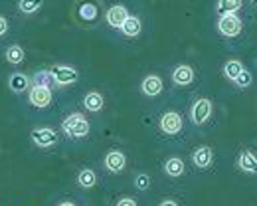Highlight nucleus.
I'll return each instance as SVG.
<instances>
[{
  "instance_id": "1",
  "label": "nucleus",
  "mask_w": 257,
  "mask_h": 206,
  "mask_svg": "<svg viewBox=\"0 0 257 206\" xmlns=\"http://www.w3.org/2000/svg\"><path fill=\"white\" fill-rule=\"evenodd\" d=\"M233 167L235 171L257 178V145L255 143H245L239 145L235 155H233Z\"/></svg>"
},
{
  "instance_id": "2",
  "label": "nucleus",
  "mask_w": 257,
  "mask_h": 206,
  "mask_svg": "<svg viewBox=\"0 0 257 206\" xmlns=\"http://www.w3.org/2000/svg\"><path fill=\"white\" fill-rule=\"evenodd\" d=\"M214 115H216V105L208 95H198L190 105V121L194 127H208Z\"/></svg>"
},
{
  "instance_id": "3",
  "label": "nucleus",
  "mask_w": 257,
  "mask_h": 206,
  "mask_svg": "<svg viewBox=\"0 0 257 206\" xmlns=\"http://www.w3.org/2000/svg\"><path fill=\"white\" fill-rule=\"evenodd\" d=\"M62 129H64V133L67 137L83 139L89 135V129H91V127H89V121L85 119L83 113H71V115H67L64 119Z\"/></svg>"
},
{
  "instance_id": "4",
  "label": "nucleus",
  "mask_w": 257,
  "mask_h": 206,
  "mask_svg": "<svg viewBox=\"0 0 257 206\" xmlns=\"http://www.w3.org/2000/svg\"><path fill=\"white\" fill-rule=\"evenodd\" d=\"M216 30L218 34L224 36L225 40H233L243 32V20L237 14H225V16H218L216 22Z\"/></svg>"
},
{
  "instance_id": "5",
  "label": "nucleus",
  "mask_w": 257,
  "mask_h": 206,
  "mask_svg": "<svg viewBox=\"0 0 257 206\" xmlns=\"http://www.w3.org/2000/svg\"><path fill=\"white\" fill-rule=\"evenodd\" d=\"M190 163L198 171H212L216 165V153L210 145H198L190 153Z\"/></svg>"
},
{
  "instance_id": "6",
  "label": "nucleus",
  "mask_w": 257,
  "mask_h": 206,
  "mask_svg": "<svg viewBox=\"0 0 257 206\" xmlns=\"http://www.w3.org/2000/svg\"><path fill=\"white\" fill-rule=\"evenodd\" d=\"M159 129L168 137H176L184 129V117L178 111H164L159 119Z\"/></svg>"
},
{
  "instance_id": "7",
  "label": "nucleus",
  "mask_w": 257,
  "mask_h": 206,
  "mask_svg": "<svg viewBox=\"0 0 257 206\" xmlns=\"http://www.w3.org/2000/svg\"><path fill=\"white\" fill-rule=\"evenodd\" d=\"M30 139H32L34 145L40 147V149H50V147L60 143L58 131L52 129V127H38V129H34L32 133H30Z\"/></svg>"
},
{
  "instance_id": "8",
  "label": "nucleus",
  "mask_w": 257,
  "mask_h": 206,
  "mask_svg": "<svg viewBox=\"0 0 257 206\" xmlns=\"http://www.w3.org/2000/svg\"><path fill=\"white\" fill-rule=\"evenodd\" d=\"M50 73L56 81V85H71L79 79V71L73 66H65V64H56L50 68Z\"/></svg>"
},
{
  "instance_id": "9",
  "label": "nucleus",
  "mask_w": 257,
  "mask_h": 206,
  "mask_svg": "<svg viewBox=\"0 0 257 206\" xmlns=\"http://www.w3.org/2000/svg\"><path fill=\"white\" fill-rule=\"evenodd\" d=\"M103 165H105V169H107L109 172L117 174V172L125 171V167H127V157H125V153H123V151L113 149V151H109V153L105 155Z\"/></svg>"
},
{
  "instance_id": "10",
  "label": "nucleus",
  "mask_w": 257,
  "mask_h": 206,
  "mask_svg": "<svg viewBox=\"0 0 257 206\" xmlns=\"http://www.w3.org/2000/svg\"><path fill=\"white\" fill-rule=\"evenodd\" d=\"M28 99H30V103H32L34 107H38V109H46V107H50V105H52L54 95H52V89H50V87L34 85L32 89H30Z\"/></svg>"
},
{
  "instance_id": "11",
  "label": "nucleus",
  "mask_w": 257,
  "mask_h": 206,
  "mask_svg": "<svg viewBox=\"0 0 257 206\" xmlns=\"http://www.w3.org/2000/svg\"><path fill=\"white\" fill-rule=\"evenodd\" d=\"M141 91H143V95H147V97H157V95H161L162 91H164L162 77L157 75V73L147 75V77L141 81Z\"/></svg>"
},
{
  "instance_id": "12",
  "label": "nucleus",
  "mask_w": 257,
  "mask_h": 206,
  "mask_svg": "<svg viewBox=\"0 0 257 206\" xmlns=\"http://www.w3.org/2000/svg\"><path fill=\"white\" fill-rule=\"evenodd\" d=\"M194 79H196V71L190 64H178L172 69V81L180 87H186V85L194 83Z\"/></svg>"
},
{
  "instance_id": "13",
  "label": "nucleus",
  "mask_w": 257,
  "mask_h": 206,
  "mask_svg": "<svg viewBox=\"0 0 257 206\" xmlns=\"http://www.w3.org/2000/svg\"><path fill=\"white\" fill-rule=\"evenodd\" d=\"M128 16V10L123 6V4H115V6H111L109 10H107V14H105V20H107V24L111 26V28H119L121 30V26L125 24V20H127Z\"/></svg>"
},
{
  "instance_id": "14",
  "label": "nucleus",
  "mask_w": 257,
  "mask_h": 206,
  "mask_svg": "<svg viewBox=\"0 0 257 206\" xmlns=\"http://www.w3.org/2000/svg\"><path fill=\"white\" fill-rule=\"evenodd\" d=\"M164 174L166 176H170V178H180V176H184L186 174V163H184V159L182 157H178V155H172V157H168L166 161H164Z\"/></svg>"
},
{
  "instance_id": "15",
  "label": "nucleus",
  "mask_w": 257,
  "mask_h": 206,
  "mask_svg": "<svg viewBox=\"0 0 257 206\" xmlns=\"http://www.w3.org/2000/svg\"><path fill=\"white\" fill-rule=\"evenodd\" d=\"M245 69L243 66V62L241 60H225L224 66H222V75L225 77V81H229V83H233L237 77H239V73Z\"/></svg>"
},
{
  "instance_id": "16",
  "label": "nucleus",
  "mask_w": 257,
  "mask_h": 206,
  "mask_svg": "<svg viewBox=\"0 0 257 206\" xmlns=\"http://www.w3.org/2000/svg\"><path fill=\"white\" fill-rule=\"evenodd\" d=\"M243 8V0H216V14L225 16V14H237Z\"/></svg>"
},
{
  "instance_id": "17",
  "label": "nucleus",
  "mask_w": 257,
  "mask_h": 206,
  "mask_svg": "<svg viewBox=\"0 0 257 206\" xmlns=\"http://www.w3.org/2000/svg\"><path fill=\"white\" fill-rule=\"evenodd\" d=\"M103 95L99 93V91H89L85 97H83V107H85V111H91V113H99L101 109H103Z\"/></svg>"
},
{
  "instance_id": "18",
  "label": "nucleus",
  "mask_w": 257,
  "mask_h": 206,
  "mask_svg": "<svg viewBox=\"0 0 257 206\" xmlns=\"http://www.w3.org/2000/svg\"><path fill=\"white\" fill-rule=\"evenodd\" d=\"M141 28H143L141 18L139 16H128L127 20H125V24L121 26V34L127 36V38H137V36L141 34Z\"/></svg>"
},
{
  "instance_id": "19",
  "label": "nucleus",
  "mask_w": 257,
  "mask_h": 206,
  "mask_svg": "<svg viewBox=\"0 0 257 206\" xmlns=\"http://www.w3.org/2000/svg\"><path fill=\"white\" fill-rule=\"evenodd\" d=\"M77 184L81 188H93L97 184V172L93 169H81L77 172Z\"/></svg>"
},
{
  "instance_id": "20",
  "label": "nucleus",
  "mask_w": 257,
  "mask_h": 206,
  "mask_svg": "<svg viewBox=\"0 0 257 206\" xmlns=\"http://www.w3.org/2000/svg\"><path fill=\"white\" fill-rule=\"evenodd\" d=\"M8 85H10V89H12L14 93H20V91L28 89L30 79H28L24 73H12V75H10V79H8Z\"/></svg>"
},
{
  "instance_id": "21",
  "label": "nucleus",
  "mask_w": 257,
  "mask_h": 206,
  "mask_svg": "<svg viewBox=\"0 0 257 206\" xmlns=\"http://www.w3.org/2000/svg\"><path fill=\"white\" fill-rule=\"evenodd\" d=\"M32 81H34V85H42V87H50V89L56 85V81H54L50 69H40V71H36Z\"/></svg>"
},
{
  "instance_id": "22",
  "label": "nucleus",
  "mask_w": 257,
  "mask_h": 206,
  "mask_svg": "<svg viewBox=\"0 0 257 206\" xmlns=\"http://www.w3.org/2000/svg\"><path fill=\"white\" fill-rule=\"evenodd\" d=\"M77 12H79V16H81L83 20H87V22L95 20L97 16H99V8H97L95 2H83Z\"/></svg>"
},
{
  "instance_id": "23",
  "label": "nucleus",
  "mask_w": 257,
  "mask_h": 206,
  "mask_svg": "<svg viewBox=\"0 0 257 206\" xmlns=\"http://www.w3.org/2000/svg\"><path fill=\"white\" fill-rule=\"evenodd\" d=\"M233 85L237 87V89H241V91H245V89H249L251 85H253V73L249 71V69L245 68L241 73H239V77L233 81Z\"/></svg>"
},
{
  "instance_id": "24",
  "label": "nucleus",
  "mask_w": 257,
  "mask_h": 206,
  "mask_svg": "<svg viewBox=\"0 0 257 206\" xmlns=\"http://www.w3.org/2000/svg\"><path fill=\"white\" fill-rule=\"evenodd\" d=\"M44 0H18V10L22 14H36L42 8Z\"/></svg>"
},
{
  "instance_id": "25",
  "label": "nucleus",
  "mask_w": 257,
  "mask_h": 206,
  "mask_svg": "<svg viewBox=\"0 0 257 206\" xmlns=\"http://www.w3.org/2000/svg\"><path fill=\"white\" fill-rule=\"evenodd\" d=\"M6 60H8L10 64H20V62L24 60V50H22L20 46H10V48L6 50Z\"/></svg>"
},
{
  "instance_id": "26",
  "label": "nucleus",
  "mask_w": 257,
  "mask_h": 206,
  "mask_svg": "<svg viewBox=\"0 0 257 206\" xmlns=\"http://www.w3.org/2000/svg\"><path fill=\"white\" fill-rule=\"evenodd\" d=\"M149 186H151V176L147 172H141L135 176V188L137 190H147Z\"/></svg>"
},
{
  "instance_id": "27",
  "label": "nucleus",
  "mask_w": 257,
  "mask_h": 206,
  "mask_svg": "<svg viewBox=\"0 0 257 206\" xmlns=\"http://www.w3.org/2000/svg\"><path fill=\"white\" fill-rule=\"evenodd\" d=\"M115 206H137V202H135L131 196H123V198H119V202Z\"/></svg>"
},
{
  "instance_id": "28",
  "label": "nucleus",
  "mask_w": 257,
  "mask_h": 206,
  "mask_svg": "<svg viewBox=\"0 0 257 206\" xmlns=\"http://www.w3.org/2000/svg\"><path fill=\"white\" fill-rule=\"evenodd\" d=\"M159 206H180L178 204V200H174V198H164L159 202Z\"/></svg>"
},
{
  "instance_id": "29",
  "label": "nucleus",
  "mask_w": 257,
  "mask_h": 206,
  "mask_svg": "<svg viewBox=\"0 0 257 206\" xmlns=\"http://www.w3.org/2000/svg\"><path fill=\"white\" fill-rule=\"evenodd\" d=\"M6 32H8V22H6V18L0 16V36H4Z\"/></svg>"
},
{
  "instance_id": "30",
  "label": "nucleus",
  "mask_w": 257,
  "mask_h": 206,
  "mask_svg": "<svg viewBox=\"0 0 257 206\" xmlns=\"http://www.w3.org/2000/svg\"><path fill=\"white\" fill-rule=\"evenodd\" d=\"M58 206H75V204H73V202H67V200H65V202H60Z\"/></svg>"
},
{
  "instance_id": "31",
  "label": "nucleus",
  "mask_w": 257,
  "mask_h": 206,
  "mask_svg": "<svg viewBox=\"0 0 257 206\" xmlns=\"http://www.w3.org/2000/svg\"><path fill=\"white\" fill-rule=\"evenodd\" d=\"M251 4H255V6H257V0H251Z\"/></svg>"
},
{
  "instance_id": "32",
  "label": "nucleus",
  "mask_w": 257,
  "mask_h": 206,
  "mask_svg": "<svg viewBox=\"0 0 257 206\" xmlns=\"http://www.w3.org/2000/svg\"><path fill=\"white\" fill-rule=\"evenodd\" d=\"M255 62H257V60H255Z\"/></svg>"
}]
</instances>
